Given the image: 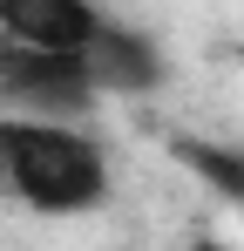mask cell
<instances>
[{
    "label": "cell",
    "instance_id": "cell-1",
    "mask_svg": "<svg viewBox=\"0 0 244 251\" xmlns=\"http://www.w3.org/2000/svg\"><path fill=\"white\" fill-rule=\"evenodd\" d=\"M116 163L88 123L0 109V197L34 217H88L109 204Z\"/></svg>",
    "mask_w": 244,
    "mask_h": 251
},
{
    "label": "cell",
    "instance_id": "cell-6",
    "mask_svg": "<svg viewBox=\"0 0 244 251\" xmlns=\"http://www.w3.org/2000/svg\"><path fill=\"white\" fill-rule=\"evenodd\" d=\"M176 251H238V245H231V238H217V231H197L190 245H176Z\"/></svg>",
    "mask_w": 244,
    "mask_h": 251
},
{
    "label": "cell",
    "instance_id": "cell-4",
    "mask_svg": "<svg viewBox=\"0 0 244 251\" xmlns=\"http://www.w3.org/2000/svg\"><path fill=\"white\" fill-rule=\"evenodd\" d=\"M163 75H170V61H163V48L149 41V34H136V27H122V21H109V34L88 48V82H95V95H156Z\"/></svg>",
    "mask_w": 244,
    "mask_h": 251
},
{
    "label": "cell",
    "instance_id": "cell-5",
    "mask_svg": "<svg viewBox=\"0 0 244 251\" xmlns=\"http://www.w3.org/2000/svg\"><path fill=\"white\" fill-rule=\"evenodd\" d=\"M170 156L190 170L210 197H224L231 210H244V150L210 143V136H170Z\"/></svg>",
    "mask_w": 244,
    "mask_h": 251
},
{
    "label": "cell",
    "instance_id": "cell-2",
    "mask_svg": "<svg viewBox=\"0 0 244 251\" xmlns=\"http://www.w3.org/2000/svg\"><path fill=\"white\" fill-rule=\"evenodd\" d=\"M102 95L88 82V61L81 54H41L0 34V109H21V116H61L81 123Z\"/></svg>",
    "mask_w": 244,
    "mask_h": 251
},
{
    "label": "cell",
    "instance_id": "cell-3",
    "mask_svg": "<svg viewBox=\"0 0 244 251\" xmlns=\"http://www.w3.org/2000/svg\"><path fill=\"white\" fill-rule=\"evenodd\" d=\"M0 34L41 54H81L109 34V14L95 0H0Z\"/></svg>",
    "mask_w": 244,
    "mask_h": 251
}]
</instances>
